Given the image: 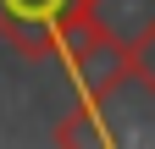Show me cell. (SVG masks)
Segmentation results:
<instances>
[{
	"label": "cell",
	"mask_w": 155,
	"mask_h": 149,
	"mask_svg": "<svg viewBox=\"0 0 155 149\" xmlns=\"http://www.w3.org/2000/svg\"><path fill=\"white\" fill-rule=\"evenodd\" d=\"M55 61L67 66L78 100H100L133 61H144V55H133V50H122L116 39H105L100 28L72 22V17H67V22H61V39H55Z\"/></svg>",
	"instance_id": "cell-1"
},
{
	"label": "cell",
	"mask_w": 155,
	"mask_h": 149,
	"mask_svg": "<svg viewBox=\"0 0 155 149\" xmlns=\"http://www.w3.org/2000/svg\"><path fill=\"white\" fill-rule=\"evenodd\" d=\"M94 116L105 127V144H155V72L133 61L100 100H89Z\"/></svg>",
	"instance_id": "cell-2"
},
{
	"label": "cell",
	"mask_w": 155,
	"mask_h": 149,
	"mask_svg": "<svg viewBox=\"0 0 155 149\" xmlns=\"http://www.w3.org/2000/svg\"><path fill=\"white\" fill-rule=\"evenodd\" d=\"M78 0H0V39L28 61H55V39L61 22L72 17Z\"/></svg>",
	"instance_id": "cell-3"
},
{
	"label": "cell",
	"mask_w": 155,
	"mask_h": 149,
	"mask_svg": "<svg viewBox=\"0 0 155 149\" xmlns=\"http://www.w3.org/2000/svg\"><path fill=\"white\" fill-rule=\"evenodd\" d=\"M72 22H89L105 39H116L122 50L144 55L155 44V0H78Z\"/></svg>",
	"instance_id": "cell-4"
},
{
	"label": "cell",
	"mask_w": 155,
	"mask_h": 149,
	"mask_svg": "<svg viewBox=\"0 0 155 149\" xmlns=\"http://www.w3.org/2000/svg\"><path fill=\"white\" fill-rule=\"evenodd\" d=\"M55 144H100V149H111V144H105V127H100V116H94L89 100L78 105L61 127H55Z\"/></svg>",
	"instance_id": "cell-5"
}]
</instances>
